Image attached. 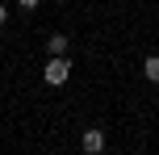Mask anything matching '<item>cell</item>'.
<instances>
[{
    "label": "cell",
    "instance_id": "obj_1",
    "mask_svg": "<svg viewBox=\"0 0 159 155\" xmlns=\"http://www.w3.org/2000/svg\"><path fill=\"white\" fill-rule=\"evenodd\" d=\"M67 75H71V63H67V55H50V63H46V71H42V80H46L50 88H63V84H67Z\"/></svg>",
    "mask_w": 159,
    "mask_h": 155
},
{
    "label": "cell",
    "instance_id": "obj_2",
    "mask_svg": "<svg viewBox=\"0 0 159 155\" xmlns=\"http://www.w3.org/2000/svg\"><path fill=\"white\" fill-rule=\"evenodd\" d=\"M80 151H84V155H101L105 151V130H101V126H88V130L80 134Z\"/></svg>",
    "mask_w": 159,
    "mask_h": 155
},
{
    "label": "cell",
    "instance_id": "obj_3",
    "mask_svg": "<svg viewBox=\"0 0 159 155\" xmlns=\"http://www.w3.org/2000/svg\"><path fill=\"white\" fill-rule=\"evenodd\" d=\"M67 46H71L67 34H50V38H46V50H50V55H67Z\"/></svg>",
    "mask_w": 159,
    "mask_h": 155
},
{
    "label": "cell",
    "instance_id": "obj_4",
    "mask_svg": "<svg viewBox=\"0 0 159 155\" xmlns=\"http://www.w3.org/2000/svg\"><path fill=\"white\" fill-rule=\"evenodd\" d=\"M143 75H147L151 84H159V55H147V59H143Z\"/></svg>",
    "mask_w": 159,
    "mask_h": 155
},
{
    "label": "cell",
    "instance_id": "obj_5",
    "mask_svg": "<svg viewBox=\"0 0 159 155\" xmlns=\"http://www.w3.org/2000/svg\"><path fill=\"white\" fill-rule=\"evenodd\" d=\"M17 4H21V8H38L42 0H17Z\"/></svg>",
    "mask_w": 159,
    "mask_h": 155
},
{
    "label": "cell",
    "instance_id": "obj_6",
    "mask_svg": "<svg viewBox=\"0 0 159 155\" xmlns=\"http://www.w3.org/2000/svg\"><path fill=\"white\" fill-rule=\"evenodd\" d=\"M4 21H8V8H4V4H0V25H4Z\"/></svg>",
    "mask_w": 159,
    "mask_h": 155
},
{
    "label": "cell",
    "instance_id": "obj_7",
    "mask_svg": "<svg viewBox=\"0 0 159 155\" xmlns=\"http://www.w3.org/2000/svg\"><path fill=\"white\" fill-rule=\"evenodd\" d=\"M55 4H63V0H55Z\"/></svg>",
    "mask_w": 159,
    "mask_h": 155
}]
</instances>
